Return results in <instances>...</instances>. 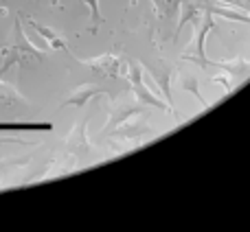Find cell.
<instances>
[{
	"label": "cell",
	"instance_id": "obj_6",
	"mask_svg": "<svg viewBox=\"0 0 250 232\" xmlns=\"http://www.w3.org/2000/svg\"><path fill=\"white\" fill-rule=\"evenodd\" d=\"M18 16L22 18V20H26V24L31 26V29L35 31V33L40 35V38L46 42V46H51L53 51H66L70 57H75L73 53L68 51V46H66V39H64V35H60L55 29H51V26H46V24H40L35 18H31V16H24V13H18Z\"/></svg>",
	"mask_w": 250,
	"mask_h": 232
},
{
	"label": "cell",
	"instance_id": "obj_2",
	"mask_svg": "<svg viewBox=\"0 0 250 232\" xmlns=\"http://www.w3.org/2000/svg\"><path fill=\"white\" fill-rule=\"evenodd\" d=\"M215 29V22H213V16L208 11H202V16L198 18V29H195V35L193 39H191V44L182 51V59L185 61H191V64L200 66V68H211L213 59H208L207 57V48H204V44H207V38L208 33Z\"/></svg>",
	"mask_w": 250,
	"mask_h": 232
},
{
	"label": "cell",
	"instance_id": "obj_4",
	"mask_svg": "<svg viewBox=\"0 0 250 232\" xmlns=\"http://www.w3.org/2000/svg\"><path fill=\"white\" fill-rule=\"evenodd\" d=\"M143 70H147L149 73V77L156 81V86H158V95L163 97V101L169 105V112L176 114V110H173V97H171V79H173V68L169 64H165V61H149V64H141Z\"/></svg>",
	"mask_w": 250,
	"mask_h": 232
},
{
	"label": "cell",
	"instance_id": "obj_9",
	"mask_svg": "<svg viewBox=\"0 0 250 232\" xmlns=\"http://www.w3.org/2000/svg\"><path fill=\"white\" fill-rule=\"evenodd\" d=\"M16 105H29V101L0 77V108H16Z\"/></svg>",
	"mask_w": 250,
	"mask_h": 232
},
{
	"label": "cell",
	"instance_id": "obj_13",
	"mask_svg": "<svg viewBox=\"0 0 250 232\" xmlns=\"http://www.w3.org/2000/svg\"><path fill=\"white\" fill-rule=\"evenodd\" d=\"M62 2V0H53V4H60Z\"/></svg>",
	"mask_w": 250,
	"mask_h": 232
},
{
	"label": "cell",
	"instance_id": "obj_11",
	"mask_svg": "<svg viewBox=\"0 0 250 232\" xmlns=\"http://www.w3.org/2000/svg\"><path fill=\"white\" fill-rule=\"evenodd\" d=\"M182 88H185V90H189L191 95H193L195 99H198L200 103L204 105V110H208V108H211V103H208V101H207V99H204V97H202V92L198 90V79H195V77H191V79H185V81H182Z\"/></svg>",
	"mask_w": 250,
	"mask_h": 232
},
{
	"label": "cell",
	"instance_id": "obj_3",
	"mask_svg": "<svg viewBox=\"0 0 250 232\" xmlns=\"http://www.w3.org/2000/svg\"><path fill=\"white\" fill-rule=\"evenodd\" d=\"M125 79L129 81L134 92V103L143 105V108H156V110H169V105L165 101H160L149 88L145 86L143 79V66L138 61H129L127 59V70H125Z\"/></svg>",
	"mask_w": 250,
	"mask_h": 232
},
{
	"label": "cell",
	"instance_id": "obj_7",
	"mask_svg": "<svg viewBox=\"0 0 250 232\" xmlns=\"http://www.w3.org/2000/svg\"><path fill=\"white\" fill-rule=\"evenodd\" d=\"M156 7V16H158V24L163 29H169V26L176 22V16L180 11L182 0H151Z\"/></svg>",
	"mask_w": 250,
	"mask_h": 232
},
{
	"label": "cell",
	"instance_id": "obj_8",
	"mask_svg": "<svg viewBox=\"0 0 250 232\" xmlns=\"http://www.w3.org/2000/svg\"><path fill=\"white\" fill-rule=\"evenodd\" d=\"M99 92H101V88H97V86H82L62 103V108H68V105H73V108H83V105L90 99H95Z\"/></svg>",
	"mask_w": 250,
	"mask_h": 232
},
{
	"label": "cell",
	"instance_id": "obj_12",
	"mask_svg": "<svg viewBox=\"0 0 250 232\" xmlns=\"http://www.w3.org/2000/svg\"><path fill=\"white\" fill-rule=\"evenodd\" d=\"M207 2L229 4V7H235V9H239V11H244V13L250 16V0H207Z\"/></svg>",
	"mask_w": 250,
	"mask_h": 232
},
{
	"label": "cell",
	"instance_id": "obj_5",
	"mask_svg": "<svg viewBox=\"0 0 250 232\" xmlns=\"http://www.w3.org/2000/svg\"><path fill=\"white\" fill-rule=\"evenodd\" d=\"M79 59V57H75ZM83 66L92 70V73L101 75V77H125V70H127V59L121 55H101L95 57V59H79Z\"/></svg>",
	"mask_w": 250,
	"mask_h": 232
},
{
	"label": "cell",
	"instance_id": "obj_1",
	"mask_svg": "<svg viewBox=\"0 0 250 232\" xmlns=\"http://www.w3.org/2000/svg\"><path fill=\"white\" fill-rule=\"evenodd\" d=\"M0 57H2V64H0V77L7 75L13 66H35L44 61V51L35 48L29 42L24 29H22V18L16 16L13 22V33L4 46H0Z\"/></svg>",
	"mask_w": 250,
	"mask_h": 232
},
{
	"label": "cell",
	"instance_id": "obj_10",
	"mask_svg": "<svg viewBox=\"0 0 250 232\" xmlns=\"http://www.w3.org/2000/svg\"><path fill=\"white\" fill-rule=\"evenodd\" d=\"M86 4V9L90 11V33H97L99 26L104 24V16H101V9H99V0H82Z\"/></svg>",
	"mask_w": 250,
	"mask_h": 232
}]
</instances>
